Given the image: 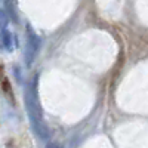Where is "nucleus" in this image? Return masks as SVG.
I'll list each match as a JSON object with an SVG mask.
<instances>
[{
  "label": "nucleus",
  "instance_id": "obj_4",
  "mask_svg": "<svg viewBox=\"0 0 148 148\" xmlns=\"http://www.w3.org/2000/svg\"><path fill=\"white\" fill-rule=\"evenodd\" d=\"M6 25H8V15L6 12L0 9V30H6Z\"/></svg>",
  "mask_w": 148,
  "mask_h": 148
},
{
  "label": "nucleus",
  "instance_id": "obj_3",
  "mask_svg": "<svg viewBox=\"0 0 148 148\" xmlns=\"http://www.w3.org/2000/svg\"><path fill=\"white\" fill-rule=\"evenodd\" d=\"M0 46L6 49L8 52L12 51V34L8 30H3L2 34H0Z\"/></svg>",
  "mask_w": 148,
  "mask_h": 148
},
{
  "label": "nucleus",
  "instance_id": "obj_1",
  "mask_svg": "<svg viewBox=\"0 0 148 148\" xmlns=\"http://www.w3.org/2000/svg\"><path fill=\"white\" fill-rule=\"evenodd\" d=\"M37 76H34L25 89V108H27V116L31 123V127L34 133L42 139L49 138V129L46 126V121L43 119L42 107L39 102V92H37Z\"/></svg>",
  "mask_w": 148,
  "mask_h": 148
},
{
  "label": "nucleus",
  "instance_id": "obj_2",
  "mask_svg": "<svg viewBox=\"0 0 148 148\" xmlns=\"http://www.w3.org/2000/svg\"><path fill=\"white\" fill-rule=\"evenodd\" d=\"M39 47H40V39L36 36V33L33 31V28L30 25H27V43H25V64L31 65L33 61L36 59L37 53H39Z\"/></svg>",
  "mask_w": 148,
  "mask_h": 148
},
{
  "label": "nucleus",
  "instance_id": "obj_5",
  "mask_svg": "<svg viewBox=\"0 0 148 148\" xmlns=\"http://www.w3.org/2000/svg\"><path fill=\"white\" fill-rule=\"evenodd\" d=\"M46 148H61L58 144H55V142H51V144H47L46 145Z\"/></svg>",
  "mask_w": 148,
  "mask_h": 148
}]
</instances>
